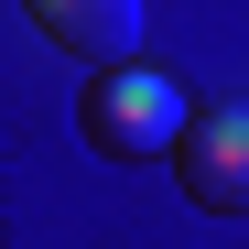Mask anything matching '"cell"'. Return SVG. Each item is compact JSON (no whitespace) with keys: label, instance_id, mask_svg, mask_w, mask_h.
Masks as SVG:
<instances>
[{"label":"cell","instance_id":"2","mask_svg":"<svg viewBox=\"0 0 249 249\" xmlns=\"http://www.w3.org/2000/svg\"><path fill=\"white\" fill-rule=\"evenodd\" d=\"M174 184H184V206H206V217H238V228H249V98L184 119V141H174Z\"/></svg>","mask_w":249,"mask_h":249},{"label":"cell","instance_id":"1","mask_svg":"<svg viewBox=\"0 0 249 249\" xmlns=\"http://www.w3.org/2000/svg\"><path fill=\"white\" fill-rule=\"evenodd\" d=\"M184 87L162 65H108V76H87V98H76V130H87L108 162H162L184 141Z\"/></svg>","mask_w":249,"mask_h":249},{"label":"cell","instance_id":"3","mask_svg":"<svg viewBox=\"0 0 249 249\" xmlns=\"http://www.w3.org/2000/svg\"><path fill=\"white\" fill-rule=\"evenodd\" d=\"M22 11L44 22V44L76 54L87 76H108V65L141 54V0H22Z\"/></svg>","mask_w":249,"mask_h":249}]
</instances>
